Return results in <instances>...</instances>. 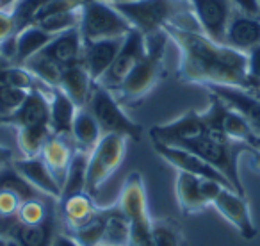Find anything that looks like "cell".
I'll return each mask as SVG.
<instances>
[{
    "mask_svg": "<svg viewBox=\"0 0 260 246\" xmlns=\"http://www.w3.org/2000/svg\"><path fill=\"white\" fill-rule=\"evenodd\" d=\"M192 13L178 16L164 27L180 52V77L203 86H232L253 91L246 70V54L223 43H216L200 30L187 27L185 20Z\"/></svg>",
    "mask_w": 260,
    "mask_h": 246,
    "instance_id": "obj_1",
    "label": "cell"
},
{
    "mask_svg": "<svg viewBox=\"0 0 260 246\" xmlns=\"http://www.w3.org/2000/svg\"><path fill=\"white\" fill-rule=\"evenodd\" d=\"M0 191H8L18 196L22 202L32 198H47L38 191L34 186H30L22 175L16 171L13 163H8L4 166H0Z\"/></svg>",
    "mask_w": 260,
    "mask_h": 246,
    "instance_id": "obj_31",
    "label": "cell"
},
{
    "mask_svg": "<svg viewBox=\"0 0 260 246\" xmlns=\"http://www.w3.org/2000/svg\"><path fill=\"white\" fill-rule=\"evenodd\" d=\"M80 23V9L77 11H66V13H54V15H47L43 18L36 20L34 25L41 27L52 36H57L66 30L77 29Z\"/></svg>",
    "mask_w": 260,
    "mask_h": 246,
    "instance_id": "obj_34",
    "label": "cell"
},
{
    "mask_svg": "<svg viewBox=\"0 0 260 246\" xmlns=\"http://www.w3.org/2000/svg\"><path fill=\"white\" fill-rule=\"evenodd\" d=\"M246 70L253 89L260 87V43L246 52Z\"/></svg>",
    "mask_w": 260,
    "mask_h": 246,
    "instance_id": "obj_40",
    "label": "cell"
},
{
    "mask_svg": "<svg viewBox=\"0 0 260 246\" xmlns=\"http://www.w3.org/2000/svg\"><path fill=\"white\" fill-rule=\"evenodd\" d=\"M118 207L125 218L130 221V228L146 227L152 225V216L148 209V196H146V186L143 177L134 171L123 182L121 193H119Z\"/></svg>",
    "mask_w": 260,
    "mask_h": 246,
    "instance_id": "obj_12",
    "label": "cell"
},
{
    "mask_svg": "<svg viewBox=\"0 0 260 246\" xmlns=\"http://www.w3.org/2000/svg\"><path fill=\"white\" fill-rule=\"evenodd\" d=\"M155 38L157 33L152 34V36H145L146 54L143 55L141 61L132 68V72L126 75L123 84L118 87L125 100H139L145 95H148L155 87V84L159 82L160 70H162L164 47H166L168 38L164 41H160V43Z\"/></svg>",
    "mask_w": 260,
    "mask_h": 246,
    "instance_id": "obj_6",
    "label": "cell"
},
{
    "mask_svg": "<svg viewBox=\"0 0 260 246\" xmlns=\"http://www.w3.org/2000/svg\"><path fill=\"white\" fill-rule=\"evenodd\" d=\"M123 43V38H111V40L98 41H84L82 50V65L86 66L87 73L91 75L93 82L96 84L105 75L118 54L119 47Z\"/></svg>",
    "mask_w": 260,
    "mask_h": 246,
    "instance_id": "obj_16",
    "label": "cell"
},
{
    "mask_svg": "<svg viewBox=\"0 0 260 246\" xmlns=\"http://www.w3.org/2000/svg\"><path fill=\"white\" fill-rule=\"evenodd\" d=\"M13 159V152L6 146H0V166H4V164L11 163Z\"/></svg>",
    "mask_w": 260,
    "mask_h": 246,
    "instance_id": "obj_46",
    "label": "cell"
},
{
    "mask_svg": "<svg viewBox=\"0 0 260 246\" xmlns=\"http://www.w3.org/2000/svg\"><path fill=\"white\" fill-rule=\"evenodd\" d=\"M96 246H104V244H96Z\"/></svg>",
    "mask_w": 260,
    "mask_h": 246,
    "instance_id": "obj_51",
    "label": "cell"
},
{
    "mask_svg": "<svg viewBox=\"0 0 260 246\" xmlns=\"http://www.w3.org/2000/svg\"><path fill=\"white\" fill-rule=\"evenodd\" d=\"M80 36L84 41L125 38L132 30L125 16L104 0H86L80 8Z\"/></svg>",
    "mask_w": 260,
    "mask_h": 246,
    "instance_id": "obj_4",
    "label": "cell"
},
{
    "mask_svg": "<svg viewBox=\"0 0 260 246\" xmlns=\"http://www.w3.org/2000/svg\"><path fill=\"white\" fill-rule=\"evenodd\" d=\"M23 66L32 73L34 79L40 80L45 86L52 87V89L59 87V84H61L64 66L59 65L57 61H54V59L48 57V55L38 54V55H34L32 59H29Z\"/></svg>",
    "mask_w": 260,
    "mask_h": 246,
    "instance_id": "obj_32",
    "label": "cell"
},
{
    "mask_svg": "<svg viewBox=\"0 0 260 246\" xmlns=\"http://www.w3.org/2000/svg\"><path fill=\"white\" fill-rule=\"evenodd\" d=\"M146 54V40L141 33L138 30H130L125 38H123V43L119 47L118 54H116L114 61H112L111 68L105 72V75L98 80L96 84L111 89H118L123 84V80L126 79L132 68L138 65L143 59V55Z\"/></svg>",
    "mask_w": 260,
    "mask_h": 246,
    "instance_id": "obj_9",
    "label": "cell"
},
{
    "mask_svg": "<svg viewBox=\"0 0 260 246\" xmlns=\"http://www.w3.org/2000/svg\"><path fill=\"white\" fill-rule=\"evenodd\" d=\"M258 4H260V0H258Z\"/></svg>",
    "mask_w": 260,
    "mask_h": 246,
    "instance_id": "obj_52",
    "label": "cell"
},
{
    "mask_svg": "<svg viewBox=\"0 0 260 246\" xmlns=\"http://www.w3.org/2000/svg\"><path fill=\"white\" fill-rule=\"evenodd\" d=\"M16 34V23L9 9H0V43Z\"/></svg>",
    "mask_w": 260,
    "mask_h": 246,
    "instance_id": "obj_42",
    "label": "cell"
},
{
    "mask_svg": "<svg viewBox=\"0 0 260 246\" xmlns=\"http://www.w3.org/2000/svg\"><path fill=\"white\" fill-rule=\"evenodd\" d=\"M6 123H13L16 129L20 127H36V125H50V102L45 97L40 87L29 91L25 102L16 112H13Z\"/></svg>",
    "mask_w": 260,
    "mask_h": 246,
    "instance_id": "obj_19",
    "label": "cell"
},
{
    "mask_svg": "<svg viewBox=\"0 0 260 246\" xmlns=\"http://www.w3.org/2000/svg\"><path fill=\"white\" fill-rule=\"evenodd\" d=\"M59 214L62 218L66 232L73 234L96 220L100 209L94 205L93 196L89 193H79L59 202Z\"/></svg>",
    "mask_w": 260,
    "mask_h": 246,
    "instance_id": "obj_17",
    "label": "cell"
},
{
    "mask_svg": "<svg viewBox=\"0 0 260 246\" xmlns=\"http://www.w3.org/2000/svg\"><path fill=\"white\" fill-rule=\"evenodd\" d=\"M258 150H260V146H258Z\"/></svg>",
    "mask_w": 260,
    "mask_h": 246,
    "instance_id": "obj_53",
    "label": "cell"
},
{
    "mask_svg": "<svg viewBox=\"0 0 260 246\" xmlns=\"http://www.w3.org/2000/svg\"><path fill=\"white\" fill-rule=\"evenodd\" d=\"M16 220L23 225H41L52 220V214L43 198H32L20 205L18 212H16Z\"/></svg>",
    "mask_w": 260,
    "mask_h": 246,
    "instance_id": "obj_35",
    "label": "cell"
},
{
    "mask_svg": "<svg viewBox=\"0 0 260 246\" xmlns=\"http://www.w3.org/2000/svg\"><path fill=\"white\" fill-rule=\"evenodd\" d=\"M200 30L216 43L224 45L226 29L235 9L230 0H189Z\"/></svg>",
    "mask_w": 260,
    "mask_h": 246,
    "instance_id": "obj_8",
    "label": "cell"
},
{
    "mask_svg": "<svg viewBox=\"0 0 260 246\" xmlns=\"http://www.w3.org/2000/svg\"><path fill=\"white\" fill-rule=\"evenodd\" d=\"M200 136H205V127L200 118V112L196 111H189L173 121L150 129V138H152L153 145L184 146L185 143L192 141Z\"/></svg>",
    "mask_w": 260,
    "mask_h": 246,
    "instance_id": "obj_10",
    "label": "cell"
},
{
    "mask_svg": "<svg viewBox=\"0 0 260 246\" xmlns=\"http://www.w3.org/2000/svg\"><path fill=\"white\" fill-rule=\"evenodd\" d=\"M22 203V200L13 193L0 191V214H4L8 218H16V212H18Z\"/></svg>",
    "mask_w": 260,
    "mask_h": 246,
    "instance_id": "obj_41",
    "label": "cell"
},
{
    "mask_svg": "<svg viewBox=\"0 0 260 246\" xmlns=\"http://www.w3.org/2000/svg\"><path fill=\"white\" fill-rule=\"evenodd\" d=\"M93 87H94V82L89 73H87L86 66L82 65V61L75 63V65L64 66L59 89H61L79 109L87 105L91 93H93Z\"/></svg>",
    "mask_w": 260,
    "mask_h": 246,
    "instance_id": "obj_20",
    "label": "cell"
},
{
    "mask_svg": "<svg viewBox=\"0 0 260 246\" xmlns=\"http://www.w3.org/2000/svg\"><path fill=\"white\" fill-rule=\"evenodd\" d=\"M52 246H82L72 234L68 232H61V234L54 235V241H52Z\"/></svg>",
    "mask_w": 260,
    "mask_h": 246,
    "instance_id": "obj_44",
    "label": "cell"
},
{
    "mask_svg": "<svg viewBox=\"0 0 260 246\" xmlns=\"http://www.w3.org/2000/svg\"><path fill=\"white\" fill-rule=\"evenodd\" d=\"M54 221L48 220L41 225H23L15 220L9 239L18 246H52L54 241Z\"/></svg>",
    "mask_w": 260,
    "mask_h": 246,
    "instance_id": "obj_28",
    "label": "cell"
},
{
    "mask_svg": "<svg viewBox=\"0 0 260 246\" xmlns=\"http://www.w3.org/2000/svg\"><path fill=\"white\" fill-rule=\"evenodd\" d=\"M0 82L8 84L13 87H20V89H34L36 87V79L34 75L25 68V66H9V68H2L0 70Z\"/></svg>",
    "mask_w": 260,
    "mask_h": 246,
    "instance_id": "obj_38",
    "label": "cell"
},
{
    "mask_svg": "<svg viewBox=\"0 0 260 246\" xmlns=\"http://www.w3.org/2000/svg\"><path fill=\"white\" fill-rule=\"evenodd\" d=\"M212 207L228 221V223L237 228L241 237L248 239V241L256 237L258 232H256L255 221H253V218H251L249 203L241 193L234 191V189H230V188H223L219 191V195L214 198Z\"/></svg>",
    "mask_w": 260,
    "mask_h": 246,
    "instance_id": "obj_11",
    "label": "cell"
},
{
    "mask_svg": "<svg viewBox=\"0 0 260 246\" xmlns=\"http://www.w3.org/2000/svg\"><path fill=\"white\" fill-rule=\"evenodd\" d=\"M112 6L143 36L160 33L178 16L192 13L189 0H128Z\"/></svg>",
    "mask_w": 260,
    "mask_h": 246,
    "instance_id": "obj_2",
    "label": "cell"
},
{
    "mask_svg": "<svg viewBox=\"0 0 260 246\" xmlns=\"http://www.w3.org/2000/svg\"><path fill=\"white\" fill-rule=\"evenodd\" d=\"M153 148H155V152L159 153L166 163H170L171 166L177 168L178 171H185V173L196 175V177H202V178H212V180H217L226 186V188L234 189L230 182H228L216 168H212L207 161H203L202 157L196 156L191 150L180 148V146H166V145H153Z\"/></svg>",
    "mask_w": 260,
    "mask_h": 246,
    "instance_id": "obj_13",
    "label": "cell"
},
{
    "mask_svg": "<svg viewBox=\"0 0 260 246\" xmlns=\"http://www.w3.org/2000/svg\"><path fill=\"white\" fill-rule=\"evenodd\" d=\"M16 218H8L4 214H0V235L6 239H9V234H11V228L15 225Z\"/></svg>",
    "mask_w": 260,
    "mask_h": 246,
    "instance_id": "obj_45",
    "label": "cell"
},
{
    "mask_svg": "<svg viewBox=\"0 0 260 246\" xmlns=\"http://www.w3.org/2000/svg\"><path fill=\"white\" fill-rule=\"evenodd\" d=\"M104 232L100 244L104 246H130V221L119 207L104 209Z\"/></svg>",
    "mask_w": 260,
    "mask_h": 246,
    "instance_id": "obj_27",
    "label": "cell"
},
{
    "mask_svg": "<svg viewBox=\"0 0 260 246\" xmlns=\"http://www.w3.org/2000/svg\"><path fill=\"white\" fill-rule=\"evenodd\" d=\"M0 246H9V239H6V237L0 235Z\"/></svg>",
    "mask_w": 260,
    "mask_h": 246,
    "instance_id": "obj_47",
    "label": "cell"
},
{
    "mask_svg": "<svg viewBox=\"0 0 260 246\" xmlns=\"http://www.w3.org/2000/svg\"><path fill=\"white\" fill-rule=\"evenodd\" d=\"M13 166L16 168L20 175L29 182L30 186L38 189L43 196L52 200L61 198V184L54 177L50 168L45 164V161L38 157H23V159L13 161Z\"/></svg>",
    "mask_w": 260,
    "mask_h": 246,
    "instance_id": "obj_15",
    "label": "cell"
},
{
    "mask_svg": "<svg viewBox=\"0 0 260 246\" xmlns=\"http://www.w3.org/2000/svg\"><path fill=\"white\" fill-rule=\"evenodd\" d=\"M48 0H16L11 8H8L11 11L13 18L16 23V33L23 27L30 25L34 22V18L38 16L40 9L47 4Z\"/></svg>",
    "mask_w": 260,
    "mask_h": 246,
    "instance_id": "obj_36",
    "label": "cell"
},
{
    "mask_svg": "<svg viewBox=\"0 0 260 246\" xmlns=\"http://www.w3.org/2000/svg\"><path fill=\"white\" fill-rule=\"evenodd\" d=\"M86 107L98 121L102 134H119L125 136L126 139H132V141H139L143 132L141 127L125 114L119 102L112 97V93L107 87L94 84L93 93H91Z\"/></svg>",
    "mask_w": 260,
    "mask_h": 246,
    "instance_id": "obj_7",
    "label": "cell"
},
{
    "mask_svg": "<svg viewBox=\"0 0 260 246\" xmlns=\"http://www.w3.org/2000/svg\"><path fill=\"white\" fill-rule=\"evenodd\" d=\"M0 123H6V119H4V118H2V116H0Z\"/></svg>",
    "mask_w": 260,
    "mask_h": 246,
    "instance_id": "obj_49",
    "label": "cell"
},
{
    "mask_svg": "<svg viewBox=\"0 0 260 246\" xmlns=\"http://www.w3.org/2000/svg\"><path fill=\"white\" fill-rule=\"evenodd\" d=\"M200 180H202V177L185 173V171H178L177 173L175 193H177L178 205H180L184 214H196L205 210L207 207H210L202 193Z\"/></svg>",
    "mask_w": 260,
    "mask_h": 246,
    "instance_id": "obj_22",
    "label": "cell"
},
{
    "mask_svg": "<svg viewBox=\"0 0 260 246\" xmlns=\"http://www.w3.org/2000/svg\"><path fill=\"white\" fill-rule=\"evenodd\" d=\"M15 40H16L15 65L23 66L34 55L41 54L45 50V47L54 40V36L48 34L47 30H43L41 27L30 23V25L23 27V29H20L16 33Z\"/></svg>",
    "mask_w": 260,
    "mask_h": 246,
    "instance_id": "obj_23",
    "label": "cell"
},
{
    "mask_svg": "<svg viewBox=\"0 0 260 246\" xmlns=\"http://www.w3.org/2000/svg\"><path fill=\"white\" fill-rule=\"evenodd\" d=\"M40 157L45 161V164L50 168V171L59 180L61 189H62V182H64L66 171H68V166L73 157V150L70 148V145L64 141V138H62V136L52 134L50 139L45 143Z\"/></svg>",
    "mask_w": 260,
    "mask_h": 246,
    "instance_id": "obj_25",
    "label": "cell"
},
{
    "mask_svg": "<svg viewBox=\"0 0 260 246\" xmlns=\"http://www.w3.org/2000/svg\"><path fill=\"white\" fill-rule=\"evenodd\" d=\"M223 134H224V138L230 139V141L248 145L249 148L258 150V146H260V136L249 127V123L246 121L241 114L232 111L230 107L226 109L224 118H223Z\"/></svg>",
    "mask_w": 260,
    "mask_h": 246,
    "instance_id": "obj_30",
    "label": "cell"
},
{
    "mask_svg": "<svg viewBox=\"0 0 260 246\" xmlns=\"http://www.w3.org/2000/svg\"><path fill=\"white\" fill-rule=\"evenodd\" d=\"M70 136L79 145V150H84V152L89 153L96 146V143L100 141V138L104 134H102L100 125L94 119V116L89 112V109L82 107L77 111L75 118H73L72 134Z\"/></svg>",
    "mask_w": 260,
    "mask_h": 246,
    "instance_id": "obj_26",
    "label": "cell"
},
{
    "mask_svg": "<svg viewBox=\"0 0 260 246\" xmlns=\"http://www.w3.org/2000/svg\"><path fill=\"white\" fill-rule=\"evenodd\" d=\"M87 157H89V153L84 152V150L73 152L72 163H70L64 182H62L61 198H59V202L64 198H70V196H73V195H79V193H86Z\"/></svg>",
    "mask_w": 260,
    "mask_h": 246,
    "instance_id": "obj_29",
    "label": "cell"
},
{
    "mask_svg": "<svg viewBox=\"0 0 260 246\" xmlns=\"http://www.w3.org/2000/svg\"><path fill=\"white\" fill-rule=\"evenodd\" d=\"M155 246H182V234L175 223L168 220H153L152 223Z\"/></svg>",
    "mask_w": 260,
    "mask_h": 246,
    "instance_id": "obj_39",
    "label": "cell"
},
{
    "mask_svg": "<svg viewBox=\"0 0 260 246\" xmlns=\"http://www.w3.org/2000/svg\"><path fill=\"white\" fill-rule=\"evenodd\" d=\"M27 95H29L27 89H20V87H13L0 82V116L6 119L13 112L18 111L25 102Z\"/></svg>",
    "mask_w": 260,
    "mask_h": 246,
    "instance_id": "obj_37",
    "label": "cell"
},
{
    "mask_svg": "<svg viewBox=\"0 0 260 246\" xmlns=\"http://www.w3.org/2000/svg\"><path fill=\"white\" fill-rule=\"evenodd\" d=\"M256 91H258V97H260V87H258V89H256Z\"/></svg>",
    "mask_w": 260,
    "mask_h": 246,
    "instance_id": "obj_50",
    "label": "cell"
},
{
    "mask_svg": "<svg viewBox=\"0 0 260 246\" xmlns=\"http://www.w3.org/2000/svg\"><path fill=\"white\" fill-rule=\"evenodd\" d=\"M235 11L244 13V15L260 16V4L258 0H230Z\"/></svg>",
    "mask_w": 260,
    "mask_h": 246,
    "instance_id": "obj_43",
    "label": "cell"
},
{
    "mask_svg": "<svg viewBox=\"0 0 260 246\" xmlns=\"http://www.w3.org/2000/svg\"><path fill=\"white\" fill-rule=\"evenodd\" d=\"M50 102V129L55 136H70L72 134L73 118H75L77 107L59 87L52 89V95L48 98Z\"/></svg>",
    "mask_w": 260,
    "mask_h": 246,
    "instance_id": "obj_24",
    "label": "cell"
},
{
    "mask_svg": "<svg viewBox=\"0 0 260 246\" xmlns=\"http://www.w3.org/2000/svg\"><path fill=\"white\" fill-rule=\"evenodd\" d=\"M209 89L212 95L221 98L226 107L241 114L249 123V127L260 136V97H255L248 89L232 86H209Z\"/></svg>",
    "mask_w": 260,
    "mask_h": 246,
    "instance_id": "obj_14",
    "label": "cell"
},
{
    "mask_svg": "<svg viewBox=\"0 0 260 246\" xmlns=\"http://www.w3.org/2000/svg\"><path fill=\"white\" fill-rule=\"evenodd\" d=\"M260 43V16L235 11L226 29L224 45L239 52H248Z\"/></svg>",
    "mask_w": 260,
    "mask_h": 246,
    "instance_id": "obj_18",
    "label": "cell"
},
{
    "mask_svg": "<svg viewBox=\"0 0 260 246\" xmlns=\"http://www.w3.org/2000/svg\"><path fill=\"white\" fill-rule=\"evenodd\" d=\"M180 148L191 150L196 156H200L203 161L216 168L224 178L232 184V188L237 193L244 195V189L241 184V175H239V156L242 150H249L248 145L242 143L228 141V139H216L210 136H200L192 141L185 143Z\"/></svg>",
    "mask_w": 260,
    "mask_h": 246,
    "instance_id": "obj_3",
    "label": "cell"
},
{
    "mask_svg": "<svg viewBox=\"0 0 260 246\" xmlns=\"http://www.w3.org/2000/svg\"><path fill=\"white\" fill-rule=\"evenodd\" d=\"M128 139L119 134H104L87 157L86 193L94 196L125 161Z\"/></svg>",
    "mask_w": 260,
    "mask_h": 246,
    "instance_id": "obj_5",
    "label": "cell"
},
{
    "mask_svg": "<svg viewBox=\"0 0 260 246\" xmlns=\"http://www.w3.org/2000/svg\"><path fill=\"white\" fill-rule=\"evenodd\" d=\"M18 146L25 157H38L43 150L45 143L54 134L50 125H36V127H20L16 129Z\"/></svg>",
    "mask_w": 260,
    "mask_h": 246,
    "instance_id": "obj_33",
    "label": "cell"
},
{
    "mask_svg": "<svg viewBox=\"0 0 260 246\" xmlns=\"http://www.w3.org/2000/svg\"><path fill=\"white\" fill-rule=\"evenodd\" d=\"M104 2H109V4H119V2H128V0H104Z\"/></svg>",
    "mask_w": 260,
    "mask_h": 246,
    "instance_id": "obj_48",
    "label": "cell"
},
{
    "mask_svg": "<svg viewBox=\"0 0 260 246\" xmlns=\"http://www.w3.org/2000/svg\"><path fill=\"white\" fill-rule=\"evenodd\" d=\"M82 50H84V40L80 36L79 27H77V29L66 30V33L54 36V40L45 47V50L41 54L52 57L59 65L70 66L82 59Z\"/></svg>",
    "mask_w": 260,
    "mask_h": 246,
    "instance_id": "obj_21",
    "label": "cell"
}]
</instances>
